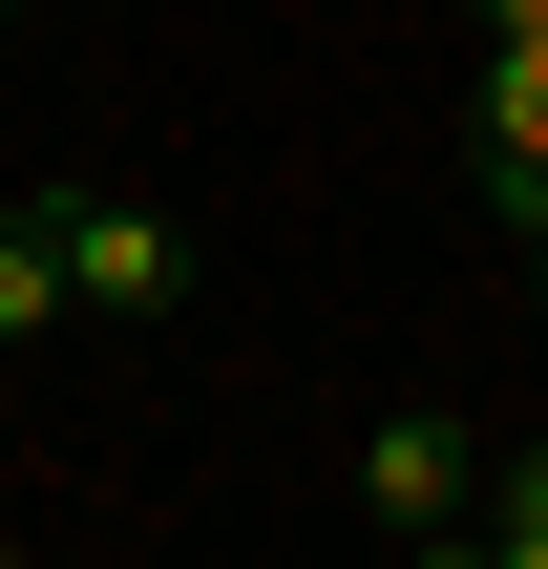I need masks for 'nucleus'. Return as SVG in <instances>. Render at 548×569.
<instances>
[{"label": "nucleus", "instance_id": "8", "mask_svg": "<svg viewBox=\"0 0 548 569\" xmlns=\"http://www.w3.org/2000/svg\"><path fill=\"white\" fill-rule=\"evenodd\" d=\"M528 296H548V253H528Z\"/></svg>", "mask_w": 548, "mask_h": 569}, {"label": "nucleus", "instance_id": "4", "mask_svg": "<svg viewBox=\"0 0 548 569\" xmlns=\"http://www.w3.org/2000/svg\"><path fill=\"white\" fill-rule=\"evenodd\" d=\"M84 296H63V211L42 190H0V338H63Z\"/></svg>", "mask_w": 548, "mask_h": 569}, {"label": "nucleus", "instance_id": "2", "mask_svg": "<svg viewBox=\"0 0 548 569\" xmlns=\"http://www.w3.org/2000/svg\"><path fill=\"white\" fill-rule=\"evenodd\" d=\"M359 507H380L401 549H444V528L486 507V422H465V401H380V443H359Z\"/></svg>", "mask_w": 548, "mask_h": 569}, {"label": "nucleus", "instance_id": "3", "mask_svg": "<svg viewBox=\"0 0 548 569\" xmlns=\"http://www.w3.org/2000/svg\"><path fill=\"white\" fill-rule=\"evenodd\" d=\"M401 569H548V443H507V465H486V507H465L444 549H401Z\"/></svg>", "mask_w": 548, "mask_h": 569}, {"label": "nucleus", "instance_id": "7", "mask_svg": "<svg viewBox=\"0 0 548 569\" xmlns=\"http://www.w3.org/2000/svg\"><path fill=\"white\" fill-rule=\"evenodd\" d=\"M486 42H548V0H486Z\"/></svg>", "mask_w": 548, "mask_h": 569}, {"label": "nucleus", "instance_id": "6", "mask_svg": "<svg viewBox=\"0 0 548 569\" xmlns=\"http://www.w3.org/2000/svg\"><path fill=\"white\" fill-rule=\"evenodd\" d=\"M486 211H507V232L548 253V148H507V169H486Z\"/></svg>", "mask_w": 548, "mask_h": 569}, {"label": "nucleus", "instance_id": "9", "mask_svg": "<svg viewBox=\"0 0 548 569\" xmlns=\"http://www.w3.org/2000/svg\"><path fill=\"white\" fill-rule=\"evenodd\" d=\"M0 569H21V549H0Z\"/></svg>", "mask_w": 548, "mask_h": 569}, {"label": "nucleus", "instance_id": "1", "mask_svg": "<svg viewBox=\"0 0 548 569\" xmlns=\"http://www.w3.org/2000/svg\"><path fill=\"white\" fill-rule=\"evenodd\" d=\"M42 211H63V296L84 317H190V232L148 190H42Z\"/></svg>", "mask_w": 548, "mask_h": 569}, {"label": "nucleus", "instance_id": "5", "mask_svg": "<svg viewBox=\"0 0 548 569\" xmlns=\"http://www.w3.org/2000/svg\"><path fill=\"white\" fill-rule=\"evenodd\" d=\"M507 148H548V42H486V169Z\"/></svg>", "mask_w": 548, "mask_h": 569}]
</instances>
